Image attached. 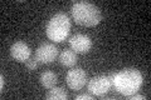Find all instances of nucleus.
I'll return each mask as SVG.
<instances>
[{
  "mask_svg": "<svg viewBox=\"0 0 151 100\" xmlns=\"http://www.w3.org/2000/svg\"><path fill=\"white\" fill-rule=\"evenodd\" d=\"M112 85L125 96L135 94L142 85V75L137 69H124L120 73L110 74Z\"/></svg>",
  "mask_w": 151,
  "mask_h": 100,
  "instance_id": "nucleus-1",
  "label": "nucleus"
},
{
  "mask_svg": "<svg viewBox=\"0 0 151 100\" xmlns=\"http://www.w3.org/2000/svg\"><path fill=\"white\" fill-rule=\"evenodd\" d=\"M72 16L78 25L91 28L100 24L102 14L94 4L88 1H78L72 5Z\"/></svg>",
  "mask_w": 151,
  "mask_h": 100,
  "instance_id": "nucleus-2",
  "label": "nucleus"
},
{
  "mask_svg": "<svg viewBox=\"0 0 151 100\" xmlns=\"http://www.w3.org/2000/svg\"><path fill=\"white\" fill-rule=\"evenodd\" d=\"M70 30V20L64 13H58L53 15L47 24V36L55 43H62L67 39Z\"/></svg>",
  "mask_w": 151,
  "mask_h": 100,
  "instance_id": "nucleus-3",
  "label": "nucleus"
},
{
  "mask_svg": "<svg viewBox=\"0 0 151 100\" xmlns=\"http://www.w3.org/2000/svg\"><path fill=\"white\" fill-rule=\"evenodd\" d=\"M111 87H112V80L110 77H106V75L94 77L88 83L89 93L94 95V96H103L105 94L110 91Z\"/></svg>",
  "mask_w": 151,
  "mask_h": 100,
  "instance_id": "nucleus-4",
  "label": "nucleus"
},
{
  "mask_svg": "<svg viewBox=\"0 0 151 100\" xmlns=\"http://www.w3.org/2000/svg\"><path fill=\"white\" fill-rule=\"evenodd\" d=\"M57 56H58V48L49 43H44L40 46H38V49L35 50V59L42 64L53 63Z\"/></svg>",
  "mask_w": 151,
  "mask_h": 100,
  "instance_id": "nucleus-5",
  "label": "nucleus"
},
{
  "mask_svg": "<svg viewBox=\"0 0 151 100\" xmlns=\"http://www.w3.org/2000/svg\"><path fill=\"white\" fill-rule=\"evenodd\" d=\"M67 85L72 90H81L87 82V73L81 68H76L69 70L65 77Z\"/></svg>",
  "mask_w": 151,
  "mask_h": 100,
  "instance_id": "nucleus-6",
  "label": "nucleus"
},
{
  "mask_svg": "<svg viewBox=\"0 0 151 100\" xmlns=\"http://www.w3.org/2000/svg\"><path fill=\"white\" fill-rule=\"evenodd\" d=\"M69 46L76 53H88L92 48V40L84 34H74L69 39Z\"/></svg>",
  "mask_w": 151,
  "mask_h": 100,
  "instance_id": "nucleus-7",
  "label": "nucleus"
},
{
  "mask_svg": "<svg viewBox=\"0 0 151 100\" xmlns=\"http://www.w3.org/2000/svg\"><path fill=\"white\" fill-rule=\"evenodd\" d=\"M10 54L13 56V59H15L19 63H27L30 58L32 51L28 44L23 41H17L10 48Z\"/></svg>",
  "mask_w": 151,
  "mask_h": 100,
  "instance_id": "nucleus-8",
  "label": "nucleus"
},
{
  "mask_svg": "<svg viewBox=\"0 0 151 100\" xmlns=\"http://www.w3.org/2000/svg\"><path fill=\"white\" fill-rule=\"evenodd\" d=\"M39 80H40V84L43 88L52 89L58 83V77H57V74L53 73V71H43L39 77Z\"/></svg>",
  "mask_w": 151,
  "mask_h": 100,
  "instance_id": "nucleus-9",
  "label": "nucleus"
},
{
  "mask_svg": "<svg viewBox=\"0 0 151 100\" xmlns=\"http://www.w3.org/2000/svg\"><path fill=\"white\" fill-rule=\"evenodd\" d=\"M59 63L65 68H70V66L76 65L77 63V54L73 50H63L59 54Z\"/></svg>",
  "mask_w": 151,
  "mask_h": 100,
  "instance_id": "nucleus-10",
  "label": "nucleus"
},
{
  "mask_svg": "<svg viewBox=\"0 0 151 100\" xmlns=\"http://www.w3.org/2000/svg\"><path fill=\"white\" fill-rule=\"evenodd\" d=\"M67 98L68 95L65 93V90L63 88H57V87L49 89L48 94L45 95V99L48 100H65Z\"/></svg>",
  "mask_w": 151,
  "mask_h": 100,
  "instance_id": "nucleus-11",
  "label": "nucleus"
},
{
  "mask_svg": "<svg viewBox=\"0 0 151 100\" xmlns=\"http://www.w3.org/2000/svg\"><path fill=\"white\" fill-rule=\"evenodd\" d=\"M25 65H27V68L29 69V70H35V69H37V66H38V64H37V59H34V60H28L27 63H25Z\"/></svg>",
  "mask_w": 151,
  "mask_h": 100,
  "instance_id": "nucleus-12",
  "label": "nucleus"
},
{
  "mask_svg": "<svg viewBox=\"0 0 151 100\" xmlns=\"http://www.w3.org/2000/svg\"><path fill=\"white\" fill-rule=\"evenodd\" d=\"M92 100V95H88V94H81V95H77L76 96V100Z\"/></svg>",
  "mask_w": 151,
  "mask_h": 100,
  "instance_id": "nucleus-13",
  "label": "nucleus"
},
{
  "mask_svg": "<svg viewBox=\"0 0 151 100\" xmlns=\"http://www.w3.org/2000/svg\"><path fill=\"white\" fill-rule=\"evenodd\" d=\"M131 100H140V99H145V96H144V95H137V94H132V95H130V96H129Z\"/></svg>",
  "mask_w": 151,
  "mask_h": 100,
  "instance_id": "nucleus-14",
  "label": "nucleus"
},
{
  "mask_svg": "<svg viewBox=\"0 0 151 100\" xmlns=\"http://www.w3.org/2000/svg\"><path fill=\"white\" fill-rule=\"evenodd\" d=\"M0 79H1V83H0V85H1V89L4 88V77H3V75H1V78H0Z\"/></svg>",
  "mask_w": 151,
  "mask_h": 100,
  "instance_id": "nucleus-15",
  "label": "nucleus"
}]
</instances>
